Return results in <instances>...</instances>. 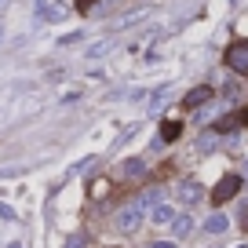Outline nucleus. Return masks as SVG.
Returning a JSON list of instances; mask_svg holds the SVG:
<instances>
[{
	"mask_svg": "<svg viewBox=\"0 0 248 248\" xmlns=\"http://www.w3.org/2000/svg\"><path fill=\"white\" fill-rule=\"evenodd\" d=\"M248 124V109H233V113H226L223 121L216 124V135H226V132H233V128H245Z\"/></svg>",
	"mask_w": 248,
	"mask_h": 248,
	"instance_id": "39448f33",
	"label": "nucleus"
},
{
	"mask_svg": "<svg viewBox=\"0 0 248 248\" xmlns=\"http://www.w3.org/2000/svg\"><path fill=\"white\" fill-rule=\"evenodd\" d=\"M208 99H212V88H208V84H201V88H194V92L183 99V106H186V109H197V106H204Z\"/></svg>",
	"mask_w": 248,
	"mask_h": 248,
	"instance_id": "423d86ee",
	"label": "nucleus"
},
{
	"mask_svg": "<svg viewBox=\"0 0 248 248\" xmlns=\"http://www.w3.org/2000/svg\"><path fill=\"white\" fill-rule=\"evenodd\" d=\"M40 15H47V22H59V18L66 15V8H44Z\"/></svg>",
	"mask_w": 248,
	"mask_h": 248,
	"instance_id": "f8f14e48",
	"label": "nucleus"
},
{
	"mask_svg": "<svg viewBox=\"0 0 248 248\" xmlns=\"http://www.w3.org/2000/svg\"><path fill=\"white\" fill-rule=\"evenodd\" d=\"M179 135H183V124H179V121H164L161 124V139L164 142H175Z\"/></svg>",
	"mask_w": 248,
	"mask_h": 248,
	"instance_id": "6e6552de",
	"label": "nucleus"
},
{
	"mask_svg": "<svg viewBox=\"0 0 248 248\" xmlns=\"http://www.w3.org/2000/svg\"><path fill=\"white\" fill-rule=\"evenodd\" d=\"M92 4H95V0H77V8H80V11H88Z\"/></svg>",
	"mask_w": 248,
	"mask_h": 248,
	"instance_id": "2eb2a0df",
	"label": "nucleus"
},
{
	"mask_svg": "<svg viewBox=\"0 0 248 248\" xmlns=\"http://www.w3.org/2000/svg\"><path fill=\"white\" fill-rule=\"evenodd\" d=\"M226 66L241 77H248V40H237V44L226 47Z\"/></svg>",
	"mask_w": 248,
	"mask_h": 248,
	"instance_id": "f257e3e1",
	"label": "nucleus"
},
{
	"mask_svg": "<svg viewBox=\"0 0 248 248\" xmlns=\"http://www.w3.org/2000/svg\"><path fill=\"white\" fill-rule=\"evenodd\" d=\"M11 248H22V245H18V241H15V245H11Z\"/></svg>",
	"mask_w": 248,
	"mask_h": 248,
	"instance_id": "f3484780",
	"label": "nucleus"
},
{
	"mask_svg": "<svg viewBox=\"0 0 248 248\" xmlns=\"http://www.w3.org/2000/svg\"><path fill=\"white\" fill-rule=\"evenodd\" d=\"M197 194H201V190H197V183H186V186H183V194H179V197H183V201L190 204V201H197Z\"/></svg>",
	"mask_w": 248,
	"mask_h": 248,
	"instance_id": "9b49d317",
	"label": "nucleus"
},
{
	"mask_svg": "<svg viewBox=\"0 0 248 248\" xmlns=\"http://www.w3.org/2000/svg\"><path fill=\"white\" fill-rule=\"evenodd\" d=\"M142 216H146V212H142L139 204L132 201V204H124V208L113 216V226H117V230H135V226L142 223Z\"/></svg>",
	"mask_w": 248,
	"mask_h": 248,
	"instance_id": "f03ea898",
	"label": "nucleus"
},
{
	"mask_svg": "<svg viewBox=\"0 0 248 248\" xmlns=\"http://www.w3.org/2000/svg\"><path fill=\"white\" fill-rule=\"evenodd\" d=\"M142 175H146V164H142L139 157H132V161H124L121 168L113 171V179H117V183H132V179H142Z\"/></svg>",
	"mask_w": 248,
	"mask_h": 248,
	"instance_id": "20e7f679",
	"label": "nucleus"
},
{
	"mask_svg": "<svg viewBox=\"0 0 248 248\" xmlns=\"http://www.w3.org/2000/svg\"><path fill=\"white\" fill-rule=\"evenodd\" d=\"M204 226H208V233H223L226 226H230V219H226L223 212H216V216H212V219H208V223H204Z\"/></svg>",
	"mask_w": 248,
	"mask_h": 248,
	"instance_id": "9d476101",
	"label": "nucleus"
},
{
	"mask_svg": "<svg viewBox=\"0 0 248 248\" xmlns=\"http://www.w3.org/2000/svg\"><path fill=\"white\" fill-rule=\"evenodd\" d=\"M0 4H8V0H0Z\"/></svg>",
	"mask_w": 248,
	"mask_h": 248,
	"instance_id": "a211bd4d",
	"label": "nucleus"
},
{
	"mask_svg": "<svg viewBox=\"0 0 248 248\" xmlns=\"http://www.w3.org/2000/svg\"><path fill=\"white\" fill-rule=\"evenodd\" d=\"M0 216H4V219H15V212H11L8 204H0Z\"/></svg>",
	"mask_w": 248,
	"mask_h": 248,
	"instance_id": "4468645a",
	"label": "nucleus"
},
{
	"mask_svg": "<svg viewBox=\"0 0 248 248\" xmlns=\"http://www.w3.org/2000/svg\"><path fill=\"white\" fill-rule=\"evenodd\" d=\"M150 248H175L171 241H157V245H150Z\"/></svg>",
	"mask_w": 248,
	"mask_h": 248,
	"instance_id": "dca6fc26",
	"label": "nucleus"
},
{
	"mask_svg": "<svg viewBox=\"0 0 248 248\" xmlns=\"http://www.w3.org/2000/svg\"><path fill=\"white\" fill-rule=\"evenodd\" d=\"M190 223H194L190 216H175L171 219V233H175V237H186V233H190Z\"/></svg>",
	"mask_w": 248,
	"mask_h": 248,
	"instance_id": "1a4fd4ad",
	"label": "nucleus"
},
{
	"mask_svg": "<svg viewBox=\"0 0 248 248\" xmlns=\"http://www.w3.org/2000/svg\"><path fill=\"white\" fill-rule=\"evenodd\" d=\"M88 245V237H84V233H77V237H70V241H66V248H84Z\"/></svg>",
	"mask_w": 248,
	"mask_h": 248,
	"instance_id": "ddd939ff",
	"label": "nucleus"
},
{
	"mask_svg": "<svg viewBox=\"0 0 248 248\" xmlns=\"http://www.w3.org/2000/svg\"><path fill=\"white\" fill-rule=\"evenodd\" d=\"M175 216H179V212L171 208V204H157V208H154V223L157 226H171V219H175Z\"/></svg>",
	"mask_w": 248,
	"mask_h": 248,
	"instance_id": "0eeeda50",
	"label": "nucleus"
},
{
	"mask_svg": "<svg viewBox=\"0 0 248 248\" xmlns=\"http://www.w3.org/2000/svg\"><path fill=\"white\" fill-rule=\"evenodd\" d=\"M237 190H241V175H233V171H230V175H223V179L216 183V190H212V201H216V204H226L233 194H237Z\"/></svg>",
	"mask_w": 248,
	"mask_h": 248,
	"instance_id": "7ed1b4c3",
	"label": "nucleus"
}]
</instances>
